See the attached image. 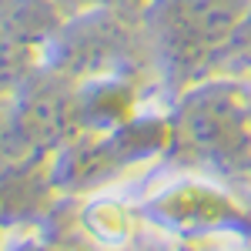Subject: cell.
<instances>
[{
    "label": "cell",
    "mask_w": 251,
    "mask_h": 251,
    "mask_svg": "<svg viewBox=\"0 0 251 251\" xmlns=\"http://www.w3.org/2000/svg\"><path fill=\"white\" fill-rule=\"evenodd\" d=\"M251 0H151L148 24L174 71H201L225 60Z\"/></svg>",
    "instance_id": "obj_2"
},
{
    "label": "cell",
    "mask_w": 251,
    "mask_h": 251,
    "mask_svg": "<svg viewBox=\"0 0 251 251\" xmlns=\"http://www.w3.org/2000/svg\"><path fill=\"white\" fill-rule=\"evenodd\" d=\"M225 60L238 71L241 80H251V10H248V17L241 20V27H238V34H234Z\"/></svg>",
    "instance_id": "obj_3"
},
{
    "label": "cell",
    "mask_w": 251,
    "mask_h": 251,
    "mask_svg": "<svg viewBox=\"0 0 251 251\" xmlns=\"http://www.w3.org/2000/svg\"><path fill=\"white\" fill-rule=\"evenodd\" d=\"M174 137L198 161L218 168L251 164V87L241 77L194 84L174 111Z\"/></svg>",
    "instance_id": "obj_1"
}]
</instances>
